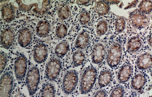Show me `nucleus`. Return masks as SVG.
I'll return each instance as SVG.
<instances>
[{
    "instance_id": "obj_20",
    "label": "nucleus",
    "mask_w": 152,
    "mask_h": 97,
    "mask_svg": "<svg viewBox=\"0 0 152 97\" xmlns=\"http://www.w3.org/2000/svg\"><path fill=\"white\" fill-rule=\"evenodd\" d=\"M57 13L59 19L62 21L67 20L70 17V11L69 4L60 2L57 8Z\"/></svg>"
},
{
    "instance_id": "obj_15",
    "label": "nucleus",
    "mask_w": 152,
    "mask_h": 97,
    "mask_svg": "<svg viewBox=\"0 0 152 97\" xmlns=\"http://www.w3.org/2000/svg\"><path fill=\"white\" fill-rule=\"evenodd\" d=\"M51 25L48 21L42 20L38 22L36 28V33L38 37H45L50 33Z\"/></svg>"
},
{
    "instance_id": "obj_6",
    "label": "nucleus",
    "mask_w": 152,
    "mask_h": 97,
    "mask_svg": "<svg viewBox=\"0 0 152 97\" xmlns=\"http://www.w3.org/2000/svg\"><path fill=\"white\" fill-rule=\"evenodd\" d=\"M14 78L12 73L6 71L1 76V97H10L13 90Z\"/></svg>"
},
{
    "instance_id": "obj_11",
    "label": "nucleus",
    "mask_w": 152,
    "mask_h": 97,
    "mask_svg": "<svg viewBox=\"0 0 152 97\" xmlns=\"http://www.w3.org/2000/svg\"><path fill=\"white\" fill-rule=\"evenodd\" d=\"M106 47L104 43H99L94 46L91 54L93 63L96 64H100L103 61L106 55Z\"/></svg>"
},
{
    "instance_id": "obj_2",
    "label": "nucleus",
    "mask_w": 152,
    "mask_h": 97,
    "mask_svg": "<svg viewBox=\"0 0 152 97\" xmlns=\"http://www.w3.org/2000/svg\"><path fill=\"white\" fill-rule=\"evenodd\" d=\"M97 71L92 66L85 69L81 76L80 83V91L82 94H87L93 87L96 81Z\"/></svg>"
},
{
    "instance_id": "obj_19",
    "label": "nucleus",
    "mask_w": 152,
    "mask_h": 97,
    "mask_svg": "<svg viewBox=\"0 0 152 97\" xmlns=\"http://www.w3.org/2000/svg\"><path fill=\"white\" fill-rule=\"evenodd\" d=\"M142 46V41L140 37L135 36L130 38L126 44V49L129 53H134L140 50Z\"/></svg>"
},
{
    "instance_id": "obj_37",
    "label": "nucleus",
    "mask_w": 152,
    "mask_h": 97,
    "mask_svg": "<svg viewBox=\"0 0 152 97\" xmlns=\"http://www.w3.org/2000/svg\"><path fill=\"white\" fill-rule=\"evenodd\" d=\"M148 43L150 47H152V35H150L148 39Z\"/></svg>"
},
{
    "instance_id": "obj_31",
    "label": "nucleus",
    "mask_w": 152,
    "mask_h": 97,
    "mask_svg": "<svg viewBox=\"0 0 152 97\" xmlns=\"http://www.w3.org/2000/svg\"><path fill=\"white\" fill-rule=\"evenodd\" d=\"M91 19L90 12L88 11L84 10L80 13L79 21L81 25H86L89 23Z\"/></svg>"
},
{
    "instance_id": "obj_14",
    "label": "nucleus",
    "mask_w": 152,
    "mask_h": 97,
    "mask_svg": "<svg viewBox=\"0 0 152 97\" xmlns=\"http://www.w3.org/2000/svg\"><path fill=\"white\" fill-rule=\"evenodd\" d=\"M136 66L140 70L148 69L152 66V55L150 53H146L140 55L136 61Z\"/></svg>"
},
{
    "instance_id": "obj_26",
    "label": "nucleus",
    "mask_w": 152,
    "mask_h": 97,
    "mask_svg": "<svg viewBox=\"0 0 152 97\" xmlns=\"http://www.w3.org/2000/svg\"><path fill=\"white\" fill-rule=\"evenodd\" d=\"M40 94L41 96H55L56 89L54 85L51 82H47L42 87Z\"/></svg>"
},
{
    "instance_id": "obj_36",
    "label": "nucleus",
    "mask_w": 152,
    "mask_h": 97,
    "mask_svg": "<svg viewBox=\"0 0 152 97\" xmlns=\"http://www.w3.org/2000/svg\"><path fill=\"white\" fill-rule=\"evenodd\" d=\"M90 1H76V2L77 4H79V5H85V4L88 3Z\"/></svg>"
},
{
    "instance_id": "obj_1",
    "label": "nucleus",
    "mask_w": 152,
    "mask_h": 97,
    "mask_svg": "<svg viewBox=\"0 0 152 97\" xmlns=\"http://www.w3.org/2000/svg\"><path fill=\"white\" fill-rule=\"evenodd\" d=\"M16 2L21 10L32 12L39 16L48 12L52 3V1H18Z\"/></svg>"
},
{
    "instance_id": "obj_5",
    "label": "nucleus",
    "mask_w": 152,
    "mask_h": 97,
    "mask_svg": "<svg viewBox=\"0 0 152 97\" xmlns=\"http://www.w3.org/2000/svg\"><path fill=\"white\" fill-rule=\"evenodd\" d=\"M40 79V71L37 67L33 66L29 69L26 74V83L31 96L36 93Z\"/></svg>"
},
{
    "instance_id": "obj_18",
    "label": "nucleus",
    "mask_w": 152,
    "mask_h": 97,
    "mask_svg": "<svg viewBox=\"0 0 152 97\" xmlns=\"http://www.w3.org/2000/svg\"><path fill=\"white\" fill-rule=\"evenodd\" d=\"M133 73V68L131 65L126 64L119 70L118 74V80L121 83H124L129 81Z\"/></svg>"
},
{
    "instance_id": "obj_9",
    "label": "nucleus",
    "mask_w": 152,
    "mask_h": 97,
    "mask_svg": "<svg viewBox=\"0 0 152 97\" xmlns=\"http://www.w3.org/2000/svg\"><path fill=\"white\" fill-rule=\"evenodd\" d=\"M129 22L135 29H142L147 26L148 23V18L137 10L129 14Z\"/></svg>"
},
{
    "instance_id": "obj_8",
    "label": "nucleus",
    "mask_w": 152,
    "mask_h": 97,
    "mask_svg": "<svg viewBox=\"0 0 152 97\" xmlns=\"http://www.w3.org/2000/svg\"><path fill=\"white\" fill-rule=\"evenodd\" d=\"M27 65L28 60L26 57L23 54H19L14 64L15 75L18 81H22L25 78Z\"/></svg>"
},
{
    "instance_id": "obj_30",
    "label": "nucleus",
    "mask_w": 152,
    "mask_h": 97,
    "mask_svg": "<svg viewBox=\"0 0 152 97\" xmlns=\"http://www.w3.org/2000/svg\"><path fill=\"white\" fill-rule=\"evenodd\" d=\"M67 26L64 24H60L58 25L56 29V36L57 38L63 39L66 36L67 34Z\"/></svg>"
},
{
    "instance_id": "obj_12",
    "label": "nucleus",
    "mask_w": 152,
    "mask_h": 97,
    "mask_svg": "<svg viewBox=\"0 0 152 97\" xmlns=\"http://www.w3.org/2000/svg\"><path fill=\"white\" fill-rule=\"evenodd\" d=\"M48 52V47L45 43H39L35 47L33 53V58L37 64H42L44 62Z\"/></svg>"
},
{
    "instance_id": "obj_33",
    "label": "nucleus",
    "mask_w": 152,
    "mask_h": 97,
    "mask_svg": "<svg viewBox=\"0 0 152 97\" xmlns=\"http://www.w3.org/2000/svg\"><path fill=\"white\" fill-rule=\"evenodd\" d=\"M7 62V57L6 53L1 51V74L5 70Z\"/></svg>"
},
{
    "instance_id": "obj_3",
    "label": "nucleus",
    "mask_w": 152,
    "mask_h": 97,
    "mask_svg": "<svg viewBox=\"0 0 152 97\" xmlns=\"http://www.w3.org/2000/svg\"><path fill=\"white\" fill-rule=\"evenodd\" d=\"M78 73L75 70H69L66 72L63 80L62 89L65 95L71 94L78 84Z\"/></svg>"
},
{
    "instance_id": "obj_24",
    "label": "nucleus",
    "mask_w": 152,
    "mask_h": 97,
    "mask_svg": "<svg viewBox=\"0 0 152 97\" xmlns=\"http://www.w3.org/2000/svg\"><path fill=\"white\" fill-rule=\"evenodd\" d=\"M112 74L110 70H104L98 78V85L100 88L105 87L109 85L112 81Z\"/></svg>"
},
{
    "instance_id": "obj_22",
    "label": "nucleus",
    "mask_w": 152,
    "mask_h": 97,
    "mask_svg": "<svg viewBox=\"0 0 152 97\" xmlns=\"http://www.w3.org/2000/svg\"><path fill=\"white\" fill-rule=\"evenodd\" d=\"M94 11L98 16L106 15L109 12L110 7L108 1H98L94 7Z\"/></svg>"
},
{
    "instance_id": "obj_4",
    "label": "nucleus",
    "mask_w": 152,
    "mask_h": 97,
    "mask_svg": "<svg viewBox=\"0 0 152 97\" xmlns=\"http://www.w3.org/2000/svg\"><path fill=\"white\" fill-rule=\"evenodd\" d=\"M122 47L120 43L115 42L111 45L107 53V62L111 68H115L121 60Z\"/></svg>"
},
{
    "instance_id": "obj_21",
    "label": "nucleus",
    "mask_w": 152,
    "mask_h": 97,
    "mask_svg": "<svg viewBox=\"0 0 152 97\" xmlns=\"http://www.w3.org/2000/svg\"><path fill=\"white\" fill-rule=\"evenodd\" d=\"M146 82V79L144 74H137L135 75L132 79L131 86L135 90L140 91L144 87Z\"/></svg>"
},
{
    "instance_id": "obj_16",
    "label": "nucleus",
    "mask_w": 152,
    "mask_h": 97,
    "mask_svg": "<svg viewBox=\"0 0 152 97\" xmlns=\"http://www.w3.org/2000/svg\"><path fill=\"white\" fill-rule=\"evenodd\" d=\"M1 12L3 20L7 23L12 22L15 19V10L12 4H7L4 5L1 7Z\"/></svg>"
},
{
    "instance_id": "obj_28",
    "label": "nucleus",
    "mask_w": 152,
    "mask_h": 97,
    "mask_svg": "<svg viewBox=\"0 0 152 97\" xmlns=\"http://www.w3.org/2000/svg\"><path fill=\"white\" fill-rule=\"evenodd\" d=\"M139 12L144 15H148L152 11V1H141L139 5Z\"/></svg>"
},
{
    "instance_id": "obj_35",
    "label": "nucleus",
    "mask_w": 152,
    "mask_h": 97,
    "mask_svg": "<svg viewBox=\"0 0 152 97\" xmlns=\"http://www.w3.org/2000/svg\"><path fill=\"white\" fill-rule=\"evenodd\" d=\"M139 2V1H133V2L129 4L128 6L125 8V9L127 10L129 9V8L134 7L136 6V5H137Z\"/></svg>"
},
{
    "instance_id": "obj_38",
    "label": "nucleus",
    "mask_w": 152,
    "mask_h": 97,
    "mask_svg": "<svg viewBox=\"0 0 152 97\" xmlns=\"http://www.w3.org/2000/svg\"><path fill=\"white\" fill-rule=\"evenodd\" d=\"M108 2L109 4H118L120 2V1H108Z\"/></svg>"
},
{
    "instance_id": "obj_25",
    "label": "nucleus",
    "mask_w": 152,
    "mask_h": 97,
    "mask_svg": "<svg viewBox=\"0 0 152 97\" xmlns=\"http://www.w3.org/2000/svg\"><path fill=\"white\" fill-rule=\"evenodd\" d=\"M109 27L108 22L105 20H101L97 22L95 25V33L99 37H102L107 33Z\"/></svg>"
},
{
    "instance_id": "obj_29",
    "label": "nucleus",
    "mask_w": 152,
    "mask_h": 97,
    "mask_svg": "<svg viewBox=\"0 0 152 97\" xmlns=\"http://www.w3.org/2000/svg\"><path fill=\"white\" fill-rule=\"evenodd\" d=\"M126 21L124 18L118 17L115 19V29L118 33L123 32L126 27Z\"/></svg>"
},
{
    "instance_id": "obj_17",
    "label": "nucleus",
    "mask_w": 152,
    "mask_h": 97,
    "mask_svg": "<svg viewBox=\"0 0 152 97\" xmlns=\"http://www.w3.org/2000/svg\"><path fill=\"white\" fill-rule=\"evenodd\" d=\"M89 32L84 30L78 35L75 43V47L78 50H82L88 47L90 42Z\"/></svg>"
},
{
    "instance_id": "obj_32",
    "label": "nucleus",
    "mask_w": 152,
    "mask_h": 97,
    "mask_svg": "<svg viewBox=\"0 0 152 97\" xmlns=\"http://www.w3.org/2000/svg\"><path fill=\"white\" fill-rule=\"evenodd\" d=\"M125 90L124 87L119 85L114 88L110 95V97H123L124 96Z\"/></svg>"
},
{
    "instance_id": "obj_7",
    "label": "nucleus",
    "mask_w": 152,
    "mask_h": 97,
    "mask_svg": "<svg viewBox=\"0 0 152 97\" xmlns=\"http://www.w3.org/2000/svg\"><path fill=\"white\" fill-rule=\"evenodd\" d=\"M61 67V62L60 59H50L46 66L45 76L47 79L50 81H55L60 73Z\"/></svg>"
},
{
    "instance_id": "obj_13",
    "label": "nucleus",
    "mask_w": 152,
    "mask_h": 97,
    "mask_svg": "<svg viewBox=\"0 0 152 97\" xmlns=\"http://www.w3.org/2000/svg\"><path fill=\"white\" fill-rule=\"evenodd\" d=\"M33 38L32 30L27 27H24L20 30L18 35V42L22 47H27L31 43Z\"/></svg>"
},
{
    "instance_id": "obj_10",
    "label": "nucleus",
    "mask_w": 152,
    "mask_h": 97,
    "mask_svg": "<svg viewBox=\"0 0 152 97\" xmlns=\"http://www.w3.org/2000/svg\"><path fill=\"white\" fill-rule=\"evenodd\" d=\"M15 32L12 28L8 27L3 29L1 35V44L2 47L9 49L15 43Z\"/></svg>"
},
{
    "instance_id": "obj_27",
    "label": "nucleus",
    "mask_w": 152,
    "mask_h": 97,
    "mask_svg": "<svg viewBox=\"0 0 152 97\" xmlns=\"http://www.w3.org/2000/svg\"><path fill=\"white\" fill-rule=\"evenodd\" d=\"M86 54L82 50H78L73 53L72 64L74 67H78L83 63L85 60Z\"/></svg>"
},
{
    "instance_id": "obj_34",
    "label": "nucleus",
    "mask_w": 152,
    "mask_h": 97,
    "mask_svg": "<svg viewBox=\"0 0 152 97\" xmlns=\"http://www.w3.org/2000/svg\"><path fill=\"white\" fill-rule=\"evenodd\" d=\"M107 94L104 90H99L97 91L94 96V97H106Z\"/></svg>"
},
{
    "instance_id": "obj_23",
    "label": "nucleus",
    "mask_w": 152,
    "mask_h": 97,
    "mask_svg": "<svg viewBox=\"0 0 152 97\" xmlns=\"http://www.w3.org/2000/svg\"><path fill=\"white\" fill-rule=\"evenodd\" d=\"M69 49V45L66 40H63L56 46L55 53L57 57L62 58L66 54Z\"/></svg>"
}]
</instances>
